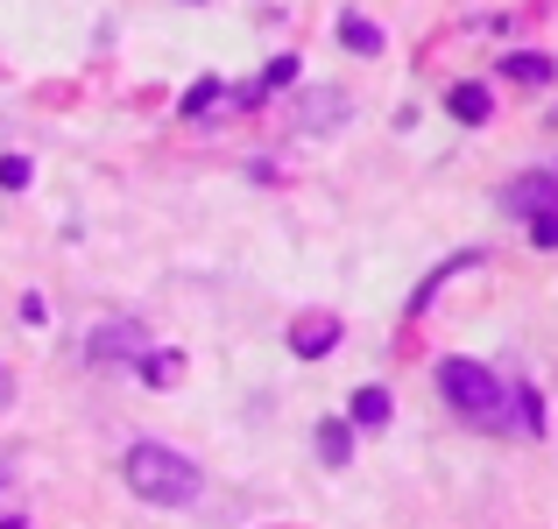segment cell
<instances>
[{"label":"cell","mask_w":558,"mask_h":529,"mask_svg":"<svg viewBox=\"0 0 558 529\" xmlns=\"http://www.w3.org/2000/svg\"><path fill=\"white\" fill-rule=\"evenodd\" d=\"M121 480L135 488V502H149V508H191L205 494V473H198V466H191L178 445H156V438L128 445Z\"/></svg>","instance_id":"1"},{"label":"cell","mask_w":558,"mask_h":529,"mask_svg":"<svg viewBox=\"0 0 558 529\" xmlns=\"http://www.w3.org/2000/svg\"><path fill=\"white\" fill-rule=\"evenodd\" d=\"M438 389H446V403L460 409V417H474V423H488L495 409H502V381H495L481 360H438Z\"/></svg>","instance_id":"2"},{"label":"cell","mask_w":558,"mask_h":529,"mask_svg":"<svg viewBox=\"0 0 558 529\" xmlns=\"http://www.w3.org/2000/svg\"><path fill=\"white\" fill-rule=\"evenodd\" d=\"M85 353H93L99 367H107V360H142V353H149V332H142L135 318H107V325H93Z\"/></svg>","instance_id":"3"},{"label":"cell","mask_w":558,"mask_h":529,"mask_svg":"<svg viewBox=\"0 0 558 529\" xmlns=\"http://www.w3.org/2000/svg\"><path fill=\"white\" fill-rule=\"evenodd\" d=\"M502 205H509V212H523V219H537V212H558V176H551V170H531V176H517V184L502 190Z\"/></svg>","instance_id":"4"},{"label":"cell","mask_w":558,"mask_h":529,"mask_svg":"<svg viewBox=\"0 0 558 529\" xmlns=\"http://www.w3.org/2000/svg\"><path fill=\"white\" fill-rule=\"evenodd\" d=\"M332 346H340V318L312 311V318H298V325H290V353H298V360H326Z\"/></svg>","instance_id":"5"},{"label":"cell","mask_w":558,"mask_h":529,"mask_svg":"<svg viewBox=\"0 0 558 529\" xmlns=\"http://www.w3.org/2000/svg\"><path fill=\"white\" fill-rule=\"evenodd\" d=\"M135 374L149 381V389H178V381H184V353H178V346H149V353L135 360Z\"/></svg>","instance_id":"6"},{"label":"cell","mask_w":558,"mask_h":529,"mask_svg":"<svg viewBox=\"0 0 558 529\" xmlns=\"http://www.w3.org/2000/svg\"><path fill=\"white\" fill-rule=\"evenodd\" d=\"M389 417H396L389 389H354V403H347V423H354V431H381Z\"/></svg>","instance_id":"7"},{"label":"cell","mask_w":558,"mask_h":529,"mask_svg":"<svg viewBox=\"0 0 558 529\" xmlns=\"http://www.w3.org/2000/svg\"><path fill=\"white\" fill-rule=\"evenodd\" d=\"M318 459H326V466H347V459H354V423H347V417H326V423H318Z\"/></svg>","instance_id":"8"},{"label":"cell","mask_w":558,"mask_h":529,"mask_svg":"<svg viewBox=\"0 0 558 529\" xmlns=\"http://www.w3.org/2000/svg\"><path fill=\"white\" fill-rule=\"evenodd\" d=\"M446 107H452V121H460V127H481V121L495 113V99L481 93V85H452V93H446Z\"/></svg>","instance_id":"9"},{"label":"cell","mask_w":558,"mask_h":529,"mask_svg":"<svg viewBox=\"0 0 558 529\" xmlns=\"http://www.w3.org/2000/svg\"><path fill=\"white\" fill-rule=\"evenodd\" d=\"M340 42L354 57H381V28L368 22V14H340Z\"/></svg>","instance_id":"10"},{"label":"cell","mask_w":558,"mask_h":529,"mask_svg":"<svg viewBox=\"0 0 558 529\" xmlns=\"http://www.w3.org/2000/svg\"><path fill=\"white\" fill-rule=\"evenodd\" d=\"M502 78H517V85H551V57L517 50V57H502Z\"/></svg>","instance_id":"11"},{"label":"cell","mask_w":558,"mask_h":529,"mask_svg":"<svg viewBox=\"0 0 558 529\" xmlns=\"http://www.w3.org/2000/svg\"><path fill=\"white\" fill-rule=\"evenodd\" d=\"M28 156H0V190H28Z\"/></svg>","instance_id":"12"},{"label":"cell","mask_w":558,"mask_h":529,"mask_svg":"<svg viewBox=\"0 0 558 529\" xmlns=\"http://www.w3.org/2000/svg\"><path fill=\"white\" fill-rule=\"evenodd\" d=\"M290 78H298V57H276V64L262 71V85H255V93H247V99H262V93H269V85H290Z\"/></svg>","instance_id":"13"},{"label":"cell","mask_w":558,"mask_h":529,"mask_svg":"<svg viewBox=\"0 0 558 529\" xmlns=\"http://www.w3.org/2000/svg\"><path fill=\"white\" fill-rule=\"evenodd\" d=\"M219 93H227V85H219V78H198V85H191V93H184V113H205V107H213Z\"/></svg>","instance_id":"14"},{"label":"cell","mask_w":558,"mask_h":529,"mask_svg":"<svg viewBox=\"0 0 558 529\" xmlns=\"http://www.w3.org/2000/svg\"><path fill=\"white\" fill-rule=\"evenodd\" d=\"M517 409H523V431H545V403H537V389H517Z\"/></svg>","instance_id":"15"},{"label":"cell","mask_w":558,"mask_h":529,"mask_svg":"<svg viewBox=\"0 0 558 529\" xmlns=\"http://www.w3.org/2000/svg\"><path fill=\"white\" fill-rule=\"evenodd\" d=\"M531 241H537V247H558V212H537V219H531Z\"/></svg>","instance_id":"16"},{"label":"cell","mask_w":558,"mask_h":529,"mask_svg":"<svg viewBox=\"0 0 558 529\" xmlns=\"http://www.w3.org/2000/svg\"><path fill=\"white\" fill-rule=\"evenodd\" d=\"M22 325H50V304H43V297H22Z\"/></svg>","instance_id":"17"},{"label":"cell","mask_w":558,"mask_h":529,"mask_svg":"<svg viewBox=\"0 0 558 529\" xmlns=\"http://www.w3.org/2000/svg\"><path fill=\"white\" fill-rule=\"evenodd\" d=\"M14 403V374H8V367H0V409H8Z\"/></svg>","instance_id":"18"},{"label":"cell","mask_w":558,"mask_h":529,"mask_svg":"<svg viewBox=\"0 0 558 529\" xmlns=\"http://www.w3.org/2000/svg\"><path fill=\"white\" fill-rule=\"evenodd\" d=\"M0 488H8V466H0Z\"/></svg>","instance_id":"19"}]
</instances>
